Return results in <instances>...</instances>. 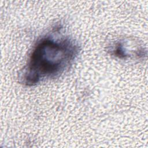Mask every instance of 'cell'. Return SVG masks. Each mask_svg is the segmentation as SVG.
Segmentation results:
<instances>
[{
  "instance_id": "cell-1",
  "label": "cell",
  "mask_w": 148,
  "mask_h": 148,
  "mask_svg": "<svg viewBox=\"0 0 148 148\" xmlns=\"http://www.w3.org/2000/svg\"><path fill=\"white\" fill-rule=\"evenodd\" d=\"M77 46L68 39L41 40L34 49L22 79L32 86L45 77L62 73L77 55Z\"/></svg>"
}]
</instances>
